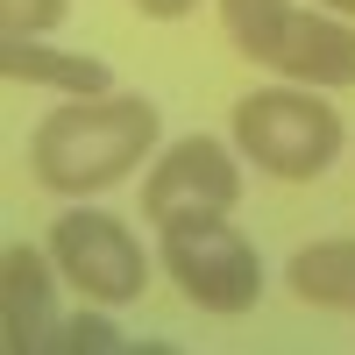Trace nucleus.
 Here are the masks:
<instances>
[{
    "instance_id": "obj_1",
    "label": "nucleus",
    "mask_w": 355,
    "mask_h": 355,
    "mask_svg": "<svg viewBox=\"0 0 355 355\" xmlns=\"http://www.w3.org/2000/svg\"><path fill=\"white\" fill-rule=\"evenodd\" d=\"M157 150V100L142 93H64L28 135V171L57 199L107 192Z\"/></svg>"
},
{
    "instance_id": "obj_7",
    "label": "nucleus",
    "mask_w": 355,
    "mask_h": 355,
    "mask_svg": "<svg viewBox=\"0 0 355 355\" xmlns=\"http://www.w3.org/2000/svg\"><path fill=\"white\" fill-rule=\"evenodd\" d=\"M0 277H8V348L15 355H43V334H50V284L64 277L57 256L15 242L0 256Z\"/></svg>"
},
{
    "instance_id": "obj_9",
    "label": "nucleus",
    "mask_w": 355,
    "mask_h": 355,
    "mask_svg": "<svg viewBox=\"0 0 355 355\" xmlns=\"http://www.w3.org/2000/svg\"><path fill=\"white\" fill-rule=\"evenodd\" d=\"M284 277H291V291H299L306 306L355 313V242H306L284 263Z\"/></svg>"
},
{
    "instance_id": "obj_5",
    "label": "nucleus",
    "mask_w": 355,
    "mask_h": 355,
    "mask_svg": "<svg viewBox=\"0 0 355 355\" xmlns=\"http://www.w3.org/2000/svg\"><path fill=\"white\" fill-rule=\"evenodd\" d=\"M164 270L199 313H249L263 299V263L227 220H185L164 227Z\"/></svg>"
},
{
    "instance_id": "obj_11",
    "label": "nucleus",
    "mask_w": 355,
    "mask_h": 355,
    "mask_svg": "<svg viewBox=\"0 0 355 355\" xmlns=\"http://www.w3.org/2000/svg\"><path fill=\"white\" fill-rule=\"evenodd\" d=\"M43 348H93V355H121L128 341L114 334V320H100V313H78V320H57V327L43 334Z\"/></svg>"
},
{
    "instance_id": "obj_12",
    "label": "nucleus",
    "mask_w": 355,
    "mask_h": 355,
    "mask_svg": "<svg viewBox=\"0 0 355 355\" xmlns=\"http://www.w3.org/2000/svg\"><path fill=\"white\" fill-rule=\"evenodd\" d=\"M71 0H0V36H50Z\"/></svg>"
},
{
    "instance_id": "obj_13",
    "label": "nucleus",
    "mask_w": 355,
    "mask_h": 355,
    "mask_svg": "<svg viewBox=\"0 0 355 355\" xmlns=\"http://www.w3.org/2000/svg\"><path fill=\"white\" fill-rule=\"evenodd\" d=\"M199 8V0H135V15H150V21H185Z\"/></svg>"
},
{
    "instance_id": "obj_14",
    "label": "nucleus",
    "mask_w": 355,
    "mask_h": 355,
    "mask_svg": "<svg viewBox=\"0 0 355 355\" xmlns=\"http://www.w3.org/2000/svg\"><path fill=\"white\" fill-rule=\"evenodd\" d=\"M320 8H327V15H348V21H355V0H320Z\"/></svg>"
},
{
    "instance_id": "obj_4",
    "label": "nucleus",
    "mask_w": 355,
    "mask_h": 355,
    "mask_svg": "<svg viewBox=\"0 0 355 355\" xmlns=\"http://www.w3.org/2000/svg\"><path fill=\"white\" fill-rule=\"evenodd\" d=\"M242 199V164L220 135H185L142 178V220L185 227V220H227Z\"/></svg>"
},
{
    "instance_id": "obj_3",
    "label": "nucleus",
    "mask_w": 355,
    "mask_h": 355,
    "mask_svg": "<svg viewBox=\"0 0 355 355\" xmlns=\"http://www.w3.org/2000/svg\"><path fill=\"white\" fill-rule=\"evenodd\" d=\"M50 256L64 270V284L85 291L93 306H128L150 291V256H142L135 227L121 214H100V206H71L50 227Z\"/></svg>"
},
{
    "instance_id": "obj_2",
    "label": "nucleus",
    "mask_w": 355,
    "mask_h": 355,
    "mask_svg": "<svg viewBox=\"0 0 355 355\" xmlns=\"http://www.w3.org/2000/svg\"><path fill=\"white\" fill-rule=\"evenodd\" d=\"M234 150L284 185H306L341 157V114L313 85H263L234 100Z\"/></svg>"
},
{
    "instance_id": "obj_8",
    "label": "nucleus",
    "mask_w": 355,
    "mask_h": 355,
    "mask_svg": "<svg viewBox=\"0 0 355 355\" xmlns=\"http://www.w3.org/2000/svg\"><path fill=\"white\" fill-rule=\"evenodd\" d=\"M0 71L15 85H50V93H114V71L100 57L50 50L43 36H0Z\"/></svg>"
},
{
    "instance_id": "obj_6",
    "label": "nucleus",
    "mask_w": 355,
    "mask_h": 355,
    "mask_svg": "<svg viewBox=\"0 0 355 355\" xmlns=\"http://www.w3.org/2000/svg\"><path fill=\"white\" fill-rule=\"evenodd\" d=\"M270 71L291 78V85H313V93H341L355 85V28L348 15H327V8H291V28L270 57Z\"/></svg>"
},
{
    "instance_id": "obj_10",
    "label": "nucleus",
    "mask_w": 355,
    "mask_h": 355,
    "mask_svg": "<svg viewBox=\"0 0 355 355\" xmlns=\"http://www.w3.org/2000/svg\"><path fill=\"white\" fill-rule=\"evenodd\" d=\"M220 28H227V43L242 57L270 64L284 28H291V0H220Z\"/></svg>"
}]
</instances>
